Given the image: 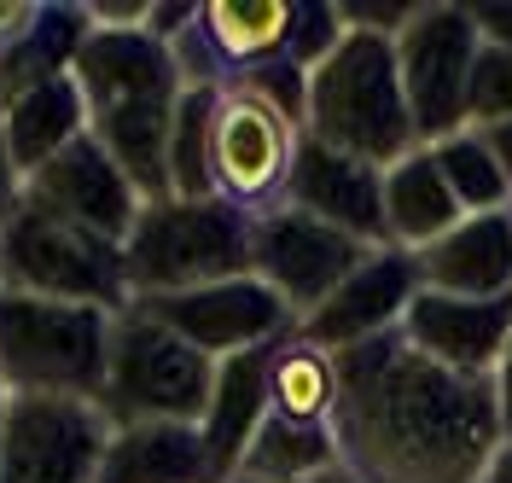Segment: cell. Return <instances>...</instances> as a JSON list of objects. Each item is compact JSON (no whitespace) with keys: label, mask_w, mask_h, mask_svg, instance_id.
<instances>
[{"label":"cell","mask_w":512,"mask_h":483,"mask_svg":"<svg viewBox=\"0 0 512 483\" xmlns=\"http://www.w3.org/2000/svg\"><path fill=\"white\" fill-rule=\"evenodd\" d=\"M332 443L361 483H483L501 454L489 379L448 373L402 326L332 355Z\"/></svg>","instance_id":"1"},{"label":"cell","mask_w":512,"mask_h":483,"mask_svg":"<svg viewBox=\"0 0 512 483\" xmlns=\"http://www.w3.org/2000/svg\"><path fill=\"white\" fill-rule=\"evenodd\" d=\"M76 88L88 111V140L134 181V193L169 198V123L181 105V59L146 30H88L76 47Z\"/></svg>","instance_id":"2"},{"label":"cell","mask_w":512,"mask_h":483,"mask_svg":"<svg viewBox=\"0 0 512 483\" xmlns=\"http://www.w3.org/2000/svg\"><path fill=\"white\" fill-rule=\"evenodd\" d=\"M303 134L344 152V158L379 163V169L414 152L419 140L408 123L402 76H396V35L344 30L332 59L309 70Z\"/></svg>","instance_id":"3"},{"label":"cell","mask_w":512,"mask_h":483,"mask_svg":"<svg viewBox=\"0 0 512 483\" xmlns=\"http://www.w3.org/2000/svg\"><path fill=\"white\" fill-rule=\"evenodd\" d=\"M256 216L227 198H152L123 239L128 303L181 297L198 286H222L251 274Z\"/></svg>","instance_id":"4"},{"label":"cell","mask_w":512,"mask_h":483,"mask_svg":"<svg viewBox=\"0 0 512 483\" xmlns=\"http://www.w3.org/2000/svg\"><path fill=\"white\" fill-rule=\"evenodd\" d=\"M111 315L94 303H53L0 291V385L6 396H82L105 390Z\"/></svg>","instance_id":"5"},{"label":"cell","mask_w":512,"mask_h":483,"mask_svg":"<svg viewBox=\"0 0 512 483\" xmlns=\"http://www.w3.org/2000/svg\"><path fill=\"white\" fill-rule=\"evenodd\" d=\"M216 361L152 321L140 303L111 315L105 350V390L99 408L111 425H198L210 408Z\"/></svg>","instance_id":"6"},{"label":"cell","mask_w":512,"mask_h":483,"mask_svg":"<svg viewBox=\"0 0 512 483\" xmlns=\"http://www.w3.org/2000/svg\"><path fill=\"white\" fill-rule=\"evenodd\" d=\"M0 291H30L53 303H94L105 315L128 309L123 245L99 239L88 227L59 222L18 198L12 222L0 233Z\"/></svg>","instance_id":"7"},{"label":"cell","mask_w":512,"mask_h":483,"mask_svg":"<svg viewBox=\"0 0 512 483\" xmlns=\"http://www.w3.org/2000/svg\"><path fill=\"white\" fill-rule=\"evenodd\" d=\"M483 47L472 6H414L396 35V76L408 99V123L419 146H437L466 129V82Z\"/></svg>","instance_id":"8"},{"label":"cell","mask_w":512,"mask_h":483,"mask_svg":"<svg viewBox=\"0 0 512 483\" xmlns=\"http://www.w3.org/2000/svg\"><path fill=\"white\" fill-rule=\"evenodd\" d=\"M111 419L82 396H6L0 483H99Z\"/></svg>","instance_id":"9"},{"label":"cell","mask_w":512,"mask_h":483,"mask_svg":"<svg viewBox=\"0 0 512 483\" xmlns=\"http://www.w3.org/2000/svg\"><path fill=\"white\" fill-rule=\"evenodd\" d=\"M361 257H367L361 239L315 222V216H303V210H291V204L256 216L251 274L268 291H280V303H286L297 321L344 286L355 268H361Z\"/></svg>","instance_id":"10"},{"label":"cell","mask_w":512,"mask_h":483,"mask_svg":"<svg viewBox=\"0 0 512 483\" xmlns=\"http://www.w3.org/2000/svg\"><path fill=\"white\" fill-rule=\"evenodd\" d=\"M297 123H286L268 99L245 94L239 82H227L216 99V134H210V175H216V198L233 210L256 216L274 193H286L291 152H297Z\"/></svg>","instance_id":"11"},{"label":"cell","mask_w":512,"mask_h":483,"mask_svg":"<svg viewBox=\"0 0 512 483\" xmlns=\"http://www.w3.org/2000/svg\"><path fill=\"white\" fill-rule=\"evenodd\" d=\"M152 321H163L175 338H187L192 350H204L210 361H227L239 350H262L280 344L297 315L280 303V291H268L256 274L245 280H222V286H198L181 297H152L140 303Z\"/></svg>","instance_id":"12"},{"label":"cell","mask_w":512,"mask_h":483,"mask_svg":"<svg viewBox=\"0 0 512 483\" xmlns=\"http://www.w3.org/2000/svg\"><path fill=\"white\" fill-rule=\"evenodd\" d=\"M24 204L59 216V222L88 227V233L111 239V245H123L146 198L134 193V181L105 158V146L82 134V140L64 146L59 158L41 163L35 175H24Z\"/></svg>","instance_id":"13"},{"label":"cell","mask_w":512,"mask_h":483,"mask_svg":"<svg viewBox=\"0 0 512 483\" xmlns=\"http://www.w3.org/2000/svg\"><path fill=\"white\" fill-rule=\"evenodd\" d=\"M419 291L425 286H419V268L408 251H396V245L367 251L350 280L332 291L320 309H309L297 321V338H309L326 355L350 350V344H367V338H379L390 326H402V315H408V303H414Z\"/></svg>","instance_id":"14"},{"label":"cell","mask_w":512,"mask_h":483,"mask_svg":"<svg viewBox=\"0 0 512 483\" xmlns=\"http://www.w3.org/2000/svg\"><path fill=\"white\" fill-rule=\"evenodd\" d=\"M379 193H384L379 163L344 158V152L320 146L309 134H297L280 204H291V210H303V216H315L326 227H338V233H350L367 251H379L384 245V198Z\"/></svg>","instance_id":"15"},{"label":"cell","mask_w":512,"mask_h":483,"mask_svg":"<svg viewBox=\"0 0 512 483\" xmlns=\"http://www.w3.org/2000/svg\"><path fill=\"white\" fill-rule=\"evenodd\" d=\"M402 338L419 355H431L448 373L489 379L495 361L512 344V291L501 297H448V291H419L402 315Z\"/></svg>","instance_id":"16"},{"label":"cell","mask_w":512,"mask_h":483,"mask_svg":"<svg viewBox=\"0 0 512 483\" xmlns=\"http://www.w3.org/2000/svg\"><path fill=\"white\" fill-rule=\"evenodd\" d=\"M419 286L448 291V297H501L512 291V222L507 210L495 216H466L448 227L437 245L414 251Z\"/></svg>","instance_id":"17"},{"label":"cell","mask_w":512,"mask_h":483,"mask_svg":"<svg viewBox=\"0 0 512 483\" xmlns=\"http://www.w3.org/2000/svg\"><path fill=\"white\" fill-rule=\"evenodd\" d=\"M268 355H274V344H262V350H239V355H227V361H216L210 408H204V419H198L210 478L239 472L245 443L256 437V425L268 419Z\"/></svg>","instance_id":"18"},{"label":"cell","mask_w":512,"mask_h":483,"mask_svg":"<svg viewBox=\"0 0 512 483\" xmlns=\"http://www.w3.org/2000/svg\"><path fill=\"white\" fill-rule=\"evenodd\" d=\"M0 129H6V152H12V169L18 181L35 175L47 158H59L70 140L88 134V111H82V88L76 76L64 70L53 82H35L24 94H12L0 105Z\"/></svg>","instance_id":"19"},{"label":"cell","mask_w":512,"mask_h":483,"mask_svg":"<svg viewBox=\"0 0 512 483\" xmlns=\"http://www.w3.org/2000/svg\"><path fill=\"white\" fill-rule=\"evenodd\" d=\"M384 245H396V251H425V245H437L448 227H460L466 216H460V204H454V193H448L443 169H437V158L425 152V146H414L408 158H396L390 169H384Z\"/></svg>","instance_id":"20"},{"label":"cell","mask_w":512,"mask_h":483,"mask_svg":"<svg viewBox=\"0 0 512 483\" xmlns=\"http://www.w3.org/2000/svg\"><path fill=\"white\" fill-rule=\"evenodd\" d=\"M99 483H210L198 425H117Z\"/></svg>","instance_id":"21"},{"label":"cell","mask_w":512,"mask_h":483,"mask_svg":"<svg viewBox=\"0 0 512 483\" xmlns=\"http://www.w3.org/2000/svg\"><path fill=\"white\" fill-rule=\"evenodd\" d=\"M88 30L94 24L76 6H35L30 24L0 47V105L12 94H24V88H35V82L64 76L76 65V47L88 41Z\"/></svg>","instance_id":"22"},{"label":"cell","mask_w":512,"mask_h":483,"mask_svg":"<svg viewBox=\"0 0 512 483\" xmlns=\"http://www.w3.org/2000/svg\"><path fill=\"white\" fill-rule=\"evenodd\" d=\"M192 30L204 35V47L222 53L233 70H251L262 59L286 53L291 6L286 0H216V6H198Z\"/></svg>","instance_id":"23"},{"label":"cell","mask_w":512,"mask_h":483,"mask_svg":"<svg viewBox=\"0 0 512 483\" xmlns=\"http://www.w3.org/2000/svg\"><path fill=\"white\" fill-rule=\"evenodd\" d=\"M332 460H338L332 425H320V419L268 414L262 425H256V437L245 443L239 472L256 478V483H309L315 472H326Z\"/></svg>","instance_id":"24"},{"label":"cell","mask_w":512,"mask_h":483,"mask_svg":"<svg viewBox=\"0 0 512 483\" xmlns=\"http://www.w3.org/2000/svg\"><path fill=\"white\" fill-rule=\"evenodd\" d=\"M332 396H338V379H332V355L315 350L309 338H280L274 355H268V414L286 419H332Z\"/></svg>","instance_id":"25"},{"label":"cell","mask_w":512,"mask_h":483,"mask_svg":"<svg viewBox=\"0 0 512 483\" xmlns=\"http://www.w3.org/2000/svg\"><path fill=\"white\" fill-rule=\"evenodd\" d=\"M216 99H222V88H210V82L181 88L175 123H169V198H216V175H210Z\"/></svg>","instance_id":"26"},{"label":"cell","mask_w":512,"mask_h":483,"mask_svg":"<svg viewBox=\"0 0 512 483\" xmlns=\"http://www.w3.org/2000/svg\"><path fill=\"white\" fill-rule=\"evenodd\" d=\"M425 152L437 158V169H443V181H448V193H454V204H460V216H495V210H507L512 181L501 175L495 152L478 140V129L448 134V140L425 146Z\"/></svg>","instance_id":"27"},{"label":"cell","mask_w":512,"mask_h":483,"mask_svg":"<svg viewBox=\"0 0 512 483\" xmlns=\"http://www.w3.org/2000/svg\"><path fill=\"white\" fill-rule=\"evenodd\" d=\"M495 123H512V47L483 35L466 82V129H495Z\"/></svg>","instance_id":"28"},{"label":"cell","mask_w":512,"mask_h":483,"mask_svg":"<svg viewBox=\"0 0 512 483\" xmlns=\"http://www.w3.org/2000/svg\"><path fill=\"white\" fill-rule=\"evenodd\" d=\"M245 94H256V99H268L286 123H297L303 129V105H309V70H297L291 59H262V65H251V70H239L233 76Z\"/></svg>","instance_id":"29"},{"label":"cell","mask_w":512,"mask_h":483,"mask_svg":"<svg viewBox=\"0 0 512 483\" xmlns=\"http://www.w3.org/2000/svg\"><path fill=\"white\" fill-rule=\"evenodd\" d=\"M344 41V18L338 6H291V30H286V53L297 70H315L332 59V47Z\"/></svg>","instance_id":"30"},{"label":"cell","mask_w":512,"mask_h":483,"mask_svg":"<svg viewBox=\"0 0 512 483\" xmlns=\"http://www.w3.org/2000/svg\"><path fill=\"white\" fill-rule=\"evenodd\" d=\"M489 390H495V419H501V443H512V344H507V355L495 361V373H489Z\"/></svg>","instance_id":"31"},{"label":"cell","mask_w":512,"mask_h":483,"mask_svg":"<svg viewBox=\"0 0 512 483\" xmlns=\"http://www.w3.org/2000/svg\"><path fill=\"white\" fill-rule=\"evenodd\" d=\"M18 198H24V181H18V169H12V152H6V129H0V233H6V222H12Z\"/></svg>","instance_id":"32"},{"label":"cell","mask_w":512,"mask_h":483,"mask_svg":"<svg viewBox=\"0 0 512 483\" xmlns=\"http://www.w3.org/2000/svg\"><path fill=\"white\" fill-rule=\"evenodd\" d=\"M472 18H478L483 35H495V41L512 47V6H472Z\"/></svg>","instance_id":"33"},{"label":"cell","mask_w":512,"mask_h":483,"mask_svg":"<svg viewBox=\"0 0 512 483\" xmlns=\"http://www.w3.org/2000/svg\"><path fill=\"white\" fill-rule=\"evenodd\" d=\"M478 140L495 152V163H501V175L512 181V123H495V129H478Z\"/></svg>","instance_id":"34"},{"label":"cell","mask_w":512,"mask_h":483,"mask_svg":"<svg viewBox=\"0 0 512 483\" xmlns=\"http://www.w3.org/2000/svg\"><path fill=\"white\" fill-rule=\"evenodd\" d=\"M30 12H35V6H12V0H0V47L30 24Z\"/></svg>","instance_id":"35"},{"label":"cell","mask_w":512,"mask_h":483,"mask_svg":"<svg viewBox=\"0 0 512 483\" xmlns=\"http://www.w3.org/2000/svg\"><path fill=\"white\" fill-rule=\"evenodd\" d=\"M483 483H512V443H501V454H495V466H489Z\"/></svg>","instance_id":"36"},{"label":"cell","mask_w":512,"mask_h":483,"mask_svg":"<svg viewBox=\"0 0 512 483\" xmlns=\"http://www.w3.org/2000/svg\"><path fill=\"white\" fill-rule=\"evenodd\" d=\"M0 425H6V385H0Z\"/></svg>","instance_id":"37"},{"label":"cell","mask_w":512,"mask_h":483,"mask_svg":"<svg viewBox=\"0 0 512 483\" xmlns=\"http://www.w3.org/2000/svg\"><path fill=\"white\" fill-rule=\"evenodd\" d=\"M507 222H512V198H507Z\"/></svg>","instance_id":"38"}]
</instances>
